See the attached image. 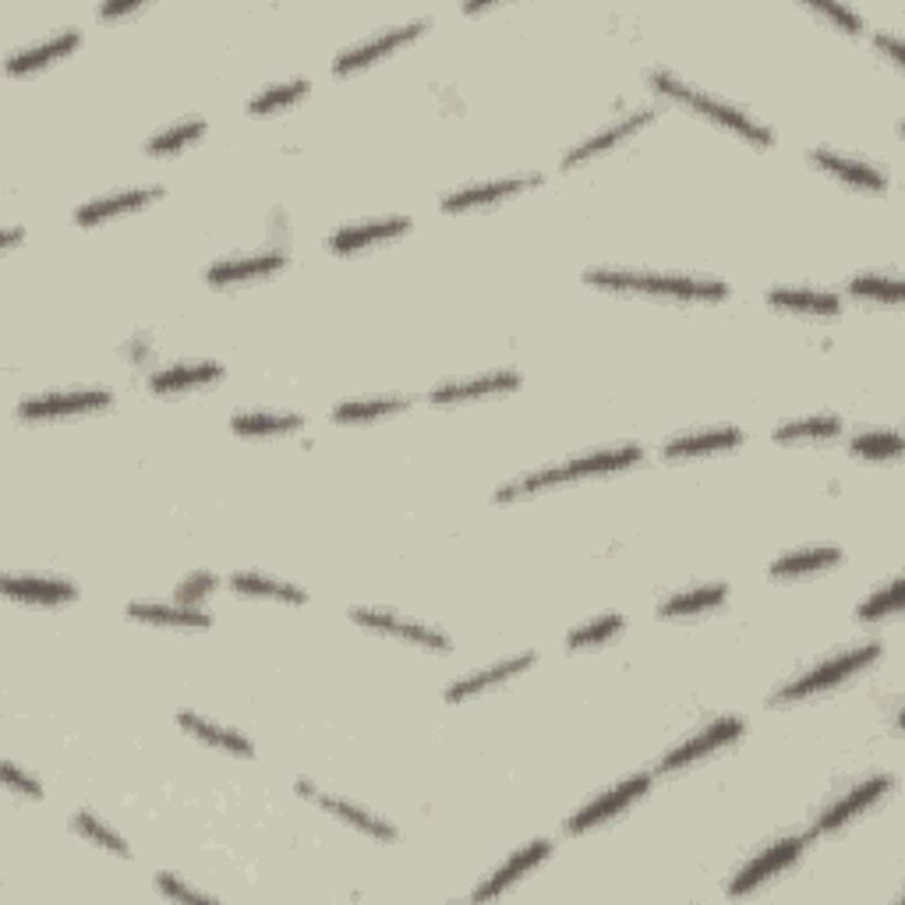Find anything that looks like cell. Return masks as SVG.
I'll return each instance as SVG.
<instances>
[{
  "label": "cell",
  "mask_w": 905,
  "mask_h": 905,
  "mask_svg": "<svg viewBox=\"0 0 905 905\" xmlns=\"http://www.w3.org/2000/svg\"><path fill=\"white\" fill-rule=\"evenodd\" d=\"M407 227H411L407 216H390V220H372V223L344 227V230L332 233L326 244H329V251H337V255H340V251H355V248H364V244L396 238V233H404Z\"/></svg>",
  "instance_id": "e0dca14e"
},
{
  "label": "cell",
  "mask_w": 905,
  "mask_h": 905,
  "mask_svg": "<svg viewBox=\"0 0 905 905\" xmlns=\"http://www.w3.org/2000/svg\"><path fill=\"white\" fill-rule=\"evenodd\" d=\"M902 609V580H892L884 591H877L870 601L860 606V619H881V615H892Z\"/></svg>",
  "instance_id": "60d3db41"
},
{
  "label": "cell",
  "mask_w": 905,
  "mask_h": 905,
  "mask_svg": "<svg viewBox=\"0 0 905 905\" xmlns=\"http://www.w3.org/2000/svg\"><path fill=\"white\" fill-rule=\"evenodd\" d=\"M651 86H655L658 92L665 96H673V99H683V103H690L697 113L704 117H711V121L718 124H726L732 128L735 135H743L746 142H757V145H771V131L757 121H750V117L743 110H735L729 103H722V99H715V96H704V92H694L686 81H679L676 75H668V72H651Z\"/></svg>",
  "instance_id": "3957f363"
},
{
  "label": "cell",
  "mask_w": 905,
  "mask_h": 905,
  "mask_svg": "<svg viewBox=\"0 0 905 905\" xmlns=\"http://www.w3.org/2000/svg\"><path fill=\"white\" fill-rule=\"evenodd\" d=\"M230 428L238 435H280V432H297L301 417L297 414H233Z\"/></svg>",
  "instance_id": "d6a6232c"
},
{
  "label": "cell",
  "mask_w": 905,
  "mask_h": 905,
  "mask_svg": "<svg viewBox=\"0 0 905 905\" xmlns=\"http://www.w3.org/2000/svg\"><path fill=\"white\" fill-rule=\"evenodd\" d=\"M521 385V375L516 372H492L481 379H467V382H446L439 385L428 400L432 404H457V400H475V396H489V393H506Z\"/></svg>",
  "instance_id": "2e32d148"
},
{
  "label": "cell",
  "mask_w": 905,
  "mask_h": 905,
  "mask_svg": "<svg viewBox=\"0 0 905 905\" xmlns=\"http://www.w3.org/2000/svg\"><path fill=\"white\" fill-rule=\"evenodd\" d=\"M177 726H181V729H188L192 735H198V740H206V743H212V746H220V750L241 753V757H248V753H251V746H248L244 735L230 732V729H220V726H212L209 718H198V715H192V711H181V715H177Z\"/></svg>",
  "instance_id": "4316f807"
},
{
  "label": "cell",
  "mask_w": 905,
  "mask_h": 905,
  "mask_svg": "<svg viewBox=\"0 0 905 905\" xmlns=\"http://www.w3.org/2000/svg\"><path fill=\"white\" fill-rule=\"evenodd\" d=\"M113 396L107 390H75V393H50V396H36L25 400L19 407V417H57V414H81V411H99L110 407Z\"/></svg>",
  "instance_id": "9c48e42d"
},
{
  "label": "cell",
  "mask_w": 905,
  "mask_h": 905,
  "mask_svg": "<svg viewBox=\"0 0 905 905\" xmlns=\"http://www.w3.org/2000/svg\"><path fill=\"white\" fill-rule=\"evenodd\" d=\"M534 665V655H516V658H506V662H499L492 668H484V673H475V676H467V679H457L446 690V700H464V697H471L478 690H489V686L502 683V679H510L516 673H524V668Z\"/></svg>",
  "instance_id": "7402d4cb"
},
{
  "label": "cell",
  "mask_w": 905,
  "mask_h": 905,
  "mask_svg": "<svg viewBox=\"0 0 905 905\" xmlns=\"http://www.w3.org/2000/svg\"><path fill=\"white\" fill-rule=\"evenodd\" d=\"M584 280L606 291H641L662 297H690V301H722L729 287L722 280H694V276H662V273H630V270H588Z\"/></svg>",
  "instance_id": "6da1fadb"
},
{
  "label": "cell",
  "mask_w": 905,
  "mask_h": 905,
  "mask_svg": "<svg viewBox=\"0 0 905 905\" xmlns=\"http://www.w3.org/2000/svg\"><path fill=\"white\" fill-rule=\"evenodd\" d=\"M308 92V81L305 78H294V81H283V86H273V89H265L262 96H251V103H248V113H273L280 107H291L294 99H301Z\"/></svg>",
  "instance_id": "836d02e7"
},
{
  "label": "cell",
  "mask_w": 905,
  "mask_h": 905,
  "mask_svg": "<svg viewBox=\"0 0 905 905\" xmlns=\"http://www.w3.org/2000/svg\"><path fill=\"white\" fill-rule=\"evenodd\" d=\"M4 595L14 601H36V606H64L78 598L75 584L50 577H4Z\"/></svg>",
  "instance_id": "9a60e30c"
},
{
  "label": "cell",
  "mask_w": 905,
  "mask_h": 905,
  "mask_svg": "<svg viewBox=\"0 0 905 905\" xmlns=\"http://www.w3.org/2000/svg\"><path fill=\"white\" fill-rule=\"evenodd\" d=\"M743 718H718L715 726H708L704 732H697L694 740H686L683 746H676L673 753H668V757L662 761V771H679V767H686V764H694V761H700L704 753H715L718 746H726V743H732V740H740L743 735Z\"/></svg>",
  "instance_id": "52a82bcc"
},
{
  "label": "cell",
  "mask_w": 905,
  "mask_h": 905,
  "mask_svg": "<svg viewBox=\"0 0 905 905\" xmlns=\"http://www.w3.org/2000/svg\"><path fill=\"white\" fill-rule=\"evenodd\" d=\"M203 135H206V124H203V121H184V124H177V128H171V131H160L156 139H149L145 153H153V156L174 153V149L188 145V142H195V139H203Z\"/></svg>",
  "instance_id": "8d00e7d4"
},
{
  "label": "cell",
  "mask_w": 905,
  "mask_h": 905,
  "mask_svg": "<svg viewBox=\"0 0 905 905\" xmlns=\"http://www.w3.org/2000/svg\"><path fill=\"white\" fill-rule=\"evenodd\" d=\"M163 195V188H135V192H121V195H110V198H96V203H89V206H81L78 212H75V220L81 223V227H92V223H99V220H107V216H117V212H128V209H139V206H145V203H153V198H160Z\"/></svg>",
  "instance_id": "ffe728a7"
},
{
  "label": "cell",
  "mask_w": 905,
  "mask_h": 905,
  "mask_svg": "<svg viewBox=\"0 0 905 905\" xmlns=\"http://www.w3.org/2000/svg\"><path fill=\"white\" fill-rule=\"evenodd\" d=\"M881 658V647L877 644H863V647H852L846 651V655H838L825 665H817L810 668V673H803L799 679H789L782 686V690L771 694V704L775 708H782V704H793V700H803V697H814L820 690H831V686L838 683H846L852 679L857 673H863V668H870Z\"/></svg>",
  "instance_id": "7a4b0ae2"
},
{
  "label": "cell",
  "mask_w": 905,
  "mask_h": 905,
  "mask_svg": "<svg viewBox=\"0 0 905 905\" xmlns=\"http://www.w3.org/2000/svg\"><path fill=\"white\" fill-rule=\"evenodd\" d=\"M350 619L368 630H379V633H390V636H404V641L417 644V647H428V651H449V641L443 633L428 630L425 623H411V619H400L393 612H379V609H350Z\"/></svg>",
  "instance_id": "ba28073f"
},
{
  "label": "cell",
  "mask_w": 905,
  "mask_h": 905,
  "mask_svg": "<svg viewBox=\"0 0 905 905\" xmlns=\"http://www.w3.org/2000/svg\"><path fill=\"white\" fill-rule=\"evenodd\" d=\"M651 117H655L651 110H633V113H626L619 124H612V128H606V131H598V135H591L588 142H580L577 149H569V153L563 156V171H566V166H577V163H584V160H591L595 153H606V149H612L615 142L630 139L633 131H641V128L651 121Z\"/></svg>",
  "instance_id": "5bb4252c"
},
{
  "label": "cell",
  "mask_w": 905,
  "mask_h": 905,
  "mask_svg": "<svg viewBox=\"0 0 905 905\" xmlns=\"http://www.w3.org/2000/svg\"><path fill=\"white\" fill-rule=\"evenodd\" d=\"M131 619L142 623H160V626H209V615L198 612L195 606H149V601H131L128 606Z\"/></svg>",
  "instance_id": "d4e9b609"
},
{
  "label": "cell",
  "mask_w": 905,
  "mask_h": 905,
  "mask_svg": "<svg viewBox=\"0 0 905 905\" xmlns=\"http://www.w3.org/2000/svg\"><path fill=\"white\" fill-rule=\"evenodd\" d=\"M223 375V368L216 361H198V364H171V368H160L149 379L156 393H174V390H184V385H203V382H216Z\"/></svg>",
  "instance_id": "603a6c76"
},
{
  "label": "cell",
  "mask_w": 905,
  "mask_h": 905,
  "mask_svg": "<svg viewBox=\"0 0 905 905\" xmlns=\"http://www.w3.org/2000/svg\"><path fill=\"white\" fill-rule=\"evenodd\" d=\"M892 785H895L892 775H877V778H870V782L857 785V789H852L849 796H842L838 803H831V807L814 820L810 835H828V831H835V828L849 825V820H857L863 810H870L877 799H884L887 793H892Z\"/></svg>",
  "instance_id": "8992f818"
},
{
  "label": "cell",
  "mask_w": 905,
  "mask_h": 905,
  "mask_svg": "<svg viewBox=\"0 0 905 905\" xmlns=\"http://www.w3.org/2000/svg\"><path fill=\"white\" fill-rule=\"evenodd\" d=\"M404 407H407L404 396H385V400H364V404H340L332 411V417H337V422H364V417H385Z\"/></svg>",
  "instance_id": "d590c367"
},
{
  "label": "cell",
  "mask_w": 905,
  "mask_h": 905,
  "mask_svg": "<svg viewBox=\"0 0 905 905\" xmlns=\"http://www.w3.org/2000/svg\"><path fill=\"white\" fill-rule=\"evenodd\" d=\"M814 11L828 14V19H835L838 25L849 29V32H860V29H863L860 14H852V11H849V8H842V4H828V0H814Z\"/></svg>",
  "instance_id": "ee69618b"
},
{
  "label": "cell",
  "mask_w": 905,
  "mask_h": 905,
  "mask_svg": "<svg viewBox=\"0 0 905 905\" xmlns=\"http://www.w3.org/2000/svg\"><path fill=\"white\" fill-rule=\"evenodd\" d=\"M651 789V775H633L626 782H619L615 789H609L606 796H598L595 803H588L580 814H574L566 820V831L569 835H584L591 831L595 825H606L609 817H615L623 807H630L633 799H641L644 793Z\"/></svg>",
  "instance_id": "5b68a950"
},
{
  "label": "cell",
  "mask_w": 905,
  "mask_h": 905,
  "mask_svg": "<svg viewBox=\"0 0 905 905\" xmlns=\"http://www.w3.org/2000/svg\"><path fill=\"white\" fill-rule=\"evenodd\" d=\"M135 8L139 4H103L99 11H103V14H124V11H135Z\"/></svg>",
  "instance_id": "7dc6e473"
},
{
  "label": "cell",
  "mask_w": 905,
  "mask_h": 905,
  "mask_svg": "<svg viewBox=\"0 0 905 905\" xmlns=\"http://www.w3.org/2000/svg\"><path fill=\"white\" fill-rule=\"evenodd\" d=\"M315 799L323 803V807H326L329 814H337L340 820H347V825H355V828L364 831V835L382 838V842H393V838H396V831H393L390 825H385V820H379L375 814H368V810H358L355 803L337 799V796H318V793H315Z\"/></svg>",
  "instance_id": "83f0119b"
},
{
  "label": "cell",
  "mask_w": 905,
  "mask_h": 905,
  "mask_svg": "<svg viewBox=\"0 0 905 905\" xmlns=\"http://www.w3.org/2000/svg\"><path fill=\"white\" fill-rule=\"evenodd\" d=\"M771 305L778 308H793V312H814V315H835L842 308V301L835 294H814V291H771L767 294Z\"/></svg>",
  "instance_id": "4dcf8cb0"
},
{
  "label": "cell",
  "mask_w": 905,
  "mask_h": 905,
  "mask_svg": "<svg viewBox=\"0 0 905 905\" xmlns=\"http://www.w3.org/2000/svg\"><path fill=\"white\" fill-rule=\"evenodd\" d=\"M842 432V422L831 414H820V417H803V422H785L775 428V439L778 443H796V439H831V435Z\"/></svg>",
  "instance_id": "1f68e13d"
},
{
  "label": "cell",
  "mask_w": 905,
  "mask_h": 905,
  "mask_svg": "<svg viewBox=\"0 0 905 905\" xmlns=\"http://www.w3.org/2000/svg\"><path fill=\"white\" fill-rule=\"evenodd\" d=\"M644 452L641 446H615V449H598V452H584V457H574L559 464V478L574 481L584 475H606V471H619V467H630L641 460Z\"/></svg>",
  "instance_id": "4fadbf2b"
},
{
  "label": "cell",
  "mask_w": 905,
  "mask_h": 905,
  "mask_svg": "<svg viewBox=\"0 0 905 905\" xmlns=\"http://www.w3.org/2000/svg\"><path fill=\"white\" fill-rule=\"evenodd\" d=\"M726 584H704V588H694V591H683V595H673L665 598L658 612L662 615H690V612H704V609H715L726 601Z\"/></svg>",
  "instance_id": "f1b7e54d"
},
{
  "label": "cell",
  "mask_w": 905,
  "mask_h": 905,
  "mask_svg": "<svg viewBox=\"0 0 905 905\" xmlns=\"http://www.w3.org/2000/svg\"><path fill=\"white\" fill-rule=\"evenodd\" d=\"M422 29H428V22H411V25H400V29H385L382 36H375V40H364V43H358V46L344 50V54H340L337 61H332V72H337V75L355 72V68H361V64L375 61V57H382V54H390L393 46H400V43L414 40Z\"/></svg>",
  "instance_id": "30bf717a"
},
{
  "label": "cell",
  "mask_w": 905,
  "mask_h": 905,
  "mask_svg": "<svg viewBox=\"0 0 905 905\" xmlns=\"http://www.w3.org/2000/svg\"><path fill=\"white\" fill-rule=\"evenodd\" d=\"M287 265V255H280V251H265V255H251V259H230V262H216L209 265L206 280L209 283H238V280H248V276H265V273H276Z\"/></svg>",
  "instance_id": "d6986e66"
},
{
  "label": "cell",
  "mask_w": 905,
  "mask_h": 905,
  "mask_svg": "<svg viewBox=\"0 0 905 905\" xmlns=\"http://www.w3.org/2000/svg\"><path fill=\"white\" fill-rule=\"evenodd\" d=\"M852 297H870V301H902V280L898 276H857L849 283Z\"/></svg>",
  "instance_id": "74e56055"
},
{
  "label": "cell",
  "mask_w": 905,
  "mask_h": 905,
  "mask_svg": "<svg viewBox=\"0 0 905 905\" xmlns=\"http://www.w3.org/2000/svg\"><path fill=\"white\" fill-rule=\"evenodd\" d=\"M877 46H884V50H887V57H892V61H902V46H898V40H892V36H877Z\"/></svg>",
  "instance_id": "bcb514c9"
},
{
  "label": "cell",
  "mask_w": 905,
  "mask_h": 905,
  "mask_svg": "<svg viewBox=\"0 0 905 905\" xmlns=\"http://www.w3.org/2000/svg\"><path fill=\"white\" fill-rule=\"evenodd\" d=\"M548 852H552V842H548V838H538V842H531L527 849H521L513 860L502 863V866L495 870V874L478 887V892H475V902H484V898H495V895H502V892H506V887H510L513 881H521L531 866H538V863L548 857Z\"/></svg>",
  "instance_id": "8fae6325"
},
{
  "label": "cell",
  "mask_w": 905,
  "mask_h": 905,
  "mask_svg": "<svg viewBox=\"0 0 905 905\" xmlns=\"http://www.w3.org/2000/svg\"><path fill=\"white\" fill-rule=\"evenodd\" d=\"M803 849H807V838H803V835L782 838V842H775L771 849H764L761 857H753V860L740 870V874L732 877L729 895H750L757 884H764L767 877H775L778 870H785L789 863H796V860L803 857Z\"/></svg>",
  "instance_id": "277c9868"
},
{
  "label": "cell",
  "mask_w": 905,
  "mask_h": 905,
  "mask_svg": "<svg viewBox=\"0 0 905 905\" xmlns=\"http://www.w3.org/2000/svg\"><path fill=\"white\" fill-rule=\"evenodd\" d=\"M842 559V552L831 548V545H820V548H803V552H789V556H782L771 563V577H799V574H814V569H825V566H835Z\"/></svg>",
  "instance_id": "484cf974"
},
{
  "label": "cell",
  "mask_w": 905,
  "mask_h": 905,
  "mask_svg": "<svg viewBox=\"0 0 905 905\" xmlns=\"http://www.w3.org/2000/svg\"><path fill=\"white\" fill-rule=\"evenodd\" d=\"M75 46H78V32L75 29H64V32H57V36H50V40H43L36 46H25V50H19V54H11L8 57V72L11 75H22L29 68H40V64L54 61V57H64Z\"/></svg>",
  "instance_id": "44dd1931"
},
{
  "label": "cell",
  "mask_w": 905,
  "mask_h": 905,
  "mask_svg": "<svg viewBox=\"0 0 905 905\" xmlns=\"http://www.w3.org/2000/svg\"><path fill=\"white\" fill-rule=\"evenodd\" d=\"M4 782L11 785V789H19L22 796H32V799H40L43 793H40V782L36 778H29V775H22L19 771V764H4Z\"/></svg>",
  "instance_id": "f6af8a7d"
},
{
  "label": "cell",
  "mask_w": 905,
  "mask_h": 905,
  "mask_svg": "<svg viewBox=\"0 0 905 905\" xmlns=\"http://www.w3.org/2000/svg\"><path fill=\"white\" fill-rule=\"evenodd\" d=\"M534 184H542V177H510V181H492V184H475V188H464V192H452L443 198V209L446 212H460V209H471V206H489V203H499V198H510V195H521Z\"/></svg>",
  "instance_id": "7c38bea8"
},
{
  "label": "cell",
  "mask_w": 905,
  "mask_h": 905,
  "mask_svg": "<svg viewBox=\"0 0 905 905\" xmlns=\"http://www.w3.org/2000/svg\"><path fill=\"white\" fill-rule=\"evenodd\" d=\"M72 825H75V831H78V835L92 838V842H99V846H103L107 852H117V857H131V849H128V846H124L121 838H117L110 828H103V820H96L92 814H75Z\"/></svg>",
  "instance_id": "ab89813d"
},
{
  "label": "cell",
  "mask_w": 905,
  "mask_h": 905,
  "mask_svg": "<svg viewBox=\"0 0 905 905\" xmlns=\"http://www.w3.org/2000/svg\"><path fill=\"white\" fill-rule=\"evenodd\" d=\"M810 160L820 166V171L835 174L838 181H849V184H860V188H870V192H884L887 181L881 171H874L870 163H860V160H849V156H838V153H828V149H810Z\"/></svg>",
  "instance_id": "ac0fdd59"
},
{
  "label": "cell",
  "mask_w": 905,
  "mask_h": 905,
  "mask_svg": "<svg viewBox=\"0 0 905 905\" xmlns=\"http://www.w3.org/2000/svg\"><path fill=\"white\" fill-rule=\"evenodd\" d=\"M212 588H216V577H212V574H192V577L177 588V601H181V606H195V601H198V598H206Z\"/></svg>",
  "instance_id": "7bdbcfd3"
},
{
  "label": "cell",
  "mask_w": 905,
  "mask_h": 905,
  "mask_svg": "<svg viewBox=\"0 0 905 905\" xmlns=\"http://www.w3.org/2000/svg\"><path fill=\"white\" fill-rule=\"evenodd\" d=\"M849 449L866 460H892L902 452V439L898 432H863L849 443Z\"/></svg>",
  "instance_id": "e575fe53"
},
{
  "label": "cell",
  "mask_w": 905,
  "mask_h": 905,
  "mask_svg": "<svg viewBox=\"0 0 905 905\" xmlns=\"http://www.w3.org/2000/svg\"><path fill=\"white\" fill-rule=\"evenodd\" d=\"M156 887H160V892H163L166 898H177V902H216L212 895L198 892V887H188V884H184L181 877H174V874H160V877H156Z\"/></svg>",
  "instance_id": "b9f144b4"
},
{
  "label": "cell",
  "mask_w": 905,
  "mask_h": 905,
  "mask_svg": "<svg viewBox=\"0 0 905 905\" xmlns=\"http://www.w3.org/2000/svg\"><path fill=\"white\" fill-rule=\"evenodd\" d=\"M626 626V619L623 615H606V619H595V623L588 626H580L566 636V647H591V644H601V641H609V636H615L619 630Z\"/></svg>",
  "instance_id": "f35d334b"
},
{
  "label": "cell",
  "mask_w": 905,
  "mask_h": 905,
  "mask_svg": "<svg viewBox=\"0 0 905 905\" xmlns=\"http://www.w3.org/2000/svg\"><path fill=\"white\" fill-rule=\"evenodd\" d=\"M743 432L740 428H715V432H697V435H676L673 443H665V457H697V452H718L729 446H740Z\"/></svg>",
  "instance_id": "cb8c5ba5"
},
{
  "label": "cell",
  "mask_w": 905,
  "mask_h": 905,
  "mask_svg": "<svg viewBox=\"0 0 905 905\" xmlns=\"http://www.w3.org/2000/svg\"><path fill=\"white\" fill-rule=\"evenodd\" d=\"M230 588L241 591V595H259V598L291 601V606H305V595H301L297 588H291V584H280V580H270L262 574H233Z\"/></svg>",
  "instance_id": "f546056e"
}]
</instances>
